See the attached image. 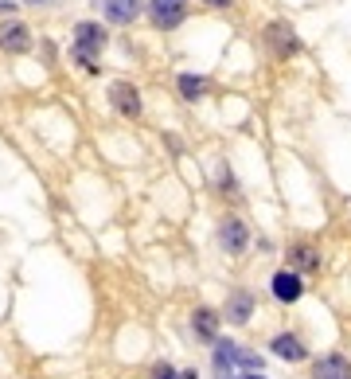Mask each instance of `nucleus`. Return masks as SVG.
<instances>
[{"mask_svg": "<svg viewBox=\"0 0 351 379\" xmlns=\"http://www.w3.org/2000/svg\"><path fill=\"white\" fill-rule=\"evenodd\" d=\"M234 364L262 372V360H258V352H246V348H238V344H230V340L219 344V348H215V375H219V379H230V375H234Z\"/></svg>", "mask_w": 351, "mask_h": 379, "instance_id": "nucleus-1", "label": "nucleus"}, {"mask_svg": "<svg viewBox=\"0 0 351 379\" xmlns=\"http://www.w3.org/2000/svg\"><path fill=\"white\" fill-rule=\"evenodd\" d=\"M102 47H106V31L98 28V24H78V28H74V55H78L90 71H94V63H90V59H94Z\"/></svg>", "mask_w": 351, "mask_h": 379, "instance_id": "nucleus-2", "label": "nucleus"}, {"mask_svg": "<svg viewBox=\"0 0 351 379\" xmlns=\"http://www.w3.org/2000/svg\"><path fill=\"white\" fill-rule=\"evenodd\" d=\"M110 102L117 106V113H125V118H137V113H141V94L129 86V82H113Z\"/></svg>", "mask_w": 351, "mask_h": 379, "instance_id": "nucleus-3", "label": "nucleus"}, {"mask_svg": "<svg viewBox=\"0 0 351 379\" xmlns=\"http://www.w3.org/2000/svg\"><path fill=\"white\" fill-rule=\"evenodd\" d=\"M300 293H305V285H300L297 270H281V274L273 278V298L278 301H297Z\"/></svg>", "mask_w": 351, "mask_h": 379, "instance_id": "nucleus-4", "label": "nucleus"}, {"mask_svg": "<svg viewBox=\"0 0 351 379\" xmlns=\"http://www.w3.org/2000/svg\"><path fill=\"white\" fill-rule=\"evenodd\" d=\"M316 379H351V360L344 356H324V360H316Z\"/></svg>", "mask_w": 351, "mask_h": 379, "instance_id": "nucleus-5", "label": "nucleus"}, {"mask_svg": "<svg viewBox=\"0 0 351 379\" xmlns=\"http://www.w3.org/2000/svg\"><path fill=\"white\" fill-rule=\"evenodd\" d=\"M153 20L161 24V28H176V24L183 20V8H180V0H153Z\"/></svg>", "mask_w": 351, "mask_h": 379, "instance_id": "nucleus-6", "label": "nucleus"}, {"mask_svg": "<svg viewBox=\"0 0 351 379\" xmlns=\"http://www.w3.org/2000/svg\"><path fill=\"white\" fill-rule=\"evenodd\" d=\"M28 44H31V36L24 24H4L0 28V47L4 51H28Z\"/></svg>", "mask_w": 351, "mask_h": 379, "instance_id": "nucleus-7", "label": "nucleus"}, {"mask_svg": "<svg viewBox=\"0 0 351 379\" xmlns=\"http://www.w3.org/2000/svg\"><path fill=\"white\" fill-rule=\"evenodd\" d=\"M106 16L113 24H133L141 16V0H106Z\"/></svg>", "mask_w": 351, "mask_h": 379, "instance_id": "nucleus-8", "label": "nucleus"}, {"mask_svg": "<svg viewBox=\"0 0 351 379\" xmlns=\"http://www.w3.org/2000/svg\"><path fill=\"white\" fill-rule=\"evenodd\" d=\"M223 246H227L230 254L246 251V227H242L238 219H227V223H223Z\"/></svg>", "mask_w": 351, "mask_h": 379, "instance_id": "nucleus-9", "label": "nucleus"}, {"mask_svg": "<svg viewBox=\"0 0 351 379\" xmlns=\"http://www.w3.org/2000/svg\"><path fill=\"white\" fill-rule=\"evenodd\" d=\"M273 356H281V360H292V364H297V360H305V344L297 340V336H278V340H273Z\"/></svg>", "mask_w": 351, "mask_h": 379, "instance_id": "nucleus-10", "label": "nucleus"}, {"mask_svg": "<svg viewBox=\"0 0 351 379\" xmlns=\"http://www.w3.org/2000/svg\"><path fill=\"white\" fill-rule=\"evenodd\" d=\"M289 262H292L297 270H316V266H320V254H316L312 246H292V251H289Z\"/></svg>", "mask_w": 351, "mask_h": 379, "instance_id": "nucleus-11", "label": "nucleus"}, {"mask_svg": "<svg viewBox=\"0 0 351 379\" xmlns=\"http://www.w3.org/2000/svg\"><path fill=\"white\" fill-rule=\"evenodd\" d=\"M195 328L203 340H215V328H219V317L211 309H195Z\"/></svg>", "mask_w": 351, "mask_h": 379, "instance_id": "nucleus-12", "label": "nucleus"}, {"mask_svg": "<svg viewBox=\"0 0 351 379\" xmlns=\"http://www.w3.org/2000/svg\"><path fill=\"white\" fill-rule=\"evenodd\" d=\"M207 90V82L203 79H195V75H180V94L183 98H191V102H195L199 94H203Z\"/></svg>", "mask_w": 351, "mask_h": 379, "instance_id": "nucleus-13", "label": "nucleus"}, {"mask_svg": "<svg viewBox=\"0 0 351 379\" xmlns=\"http://www.w3.org/2000/svg\"><path fill=\"white\" fill-rule=\"evenodd\" d=\"M246 317H250V298H246V293H238L234 305H230V320H234V325H246Z\"/></svg>", "mask_w": 351, "mask_h": 379, "instance_id": "nucleus-14", "label": "nucleus"}, {"mask_svg": "<svg viewBox=\"0 0 351 379\" xmlns=\"http://www.w3.org/2000/svg\"><path fill=\"white\" fill-rule=\"evenodd\" d=\"M270 36L278 39V51H281V55L297 47V39H292V31H285V28H281V24H278V28H270Z\"/></svg>", "mask_w": 351, "mask_h": 379, "instance_id": "nucleus-15", "label": "nucleus"}, {"mask_svg": "<svg viewBox=\"0 0 351 379\" xmlns=\"http://www.w3.org/2000/svg\"><path fill=\"white\" fill-rule=\"evenodd\" d=\"M153 379H195V372H172V368H156V372H153Z\"/></svg>", "mask_w": 351, "mask_h": 379, "instance_id": "nucleus-16", "label": "nucleus"}, {"mask_svg": "<svg viewBox=\"0 0 351 379\" xmlns=\"http://www.w3.org/2000/svg\"><path fill=\"white\" fill-rule=\"evenodd\" d=\"M230 379H265V375H258V372H250V375H230Z\"/></svg>", "mask_w": 351, "mask_h": 379, "instance_id": "nucleus-17", "label": "nucleus"}, {"mask_svg": "<svg viewBox=\"0 0 351 379\" xmlns=\"http://www.w3.org/2000/svg\"><path fill=\"white\" fill-rule=\"evenodd\" d=\"M207 4H219L223 8V4H230V0H207Z\"/></svg>", "mask_w": 351, "mask_h": 379, "instance_id": "nucleus-18", "label": "nucleus"}, {"mask_svg": "<svg viewBox=\"0 0 351 379\" xmlns=\"http://www.w3.org/2000/svg\"><path fill=\"white\" fill-rule=\"evenodd\" d=\"M31 4H44V0H31Z\"/></svg>", "mask_w": 351, "mask_h": 379, "instance_id": "nucleus-19", "label": "nucleus"}]
</instances>
